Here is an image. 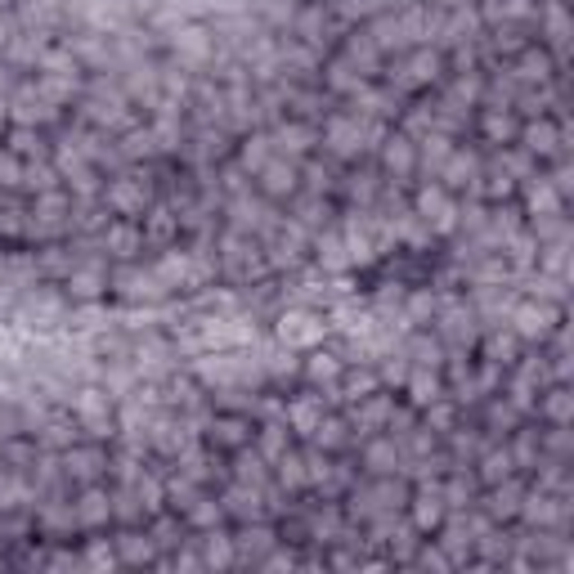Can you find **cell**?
<instances>
[{"label": "cell", "mask_w": 574, "mask_h": 574, "mask_svg": "<svg viewBox=\"0 0 574 574\" xmlns=\"http://www.w3.org/2000/svg\"><path fill=\"white\" fill-rule=\"evenodd\" d=\"M521 139H525V148H530V153H539V157H552V153H557V144H561V135H557V126H552V121L525 126V130H521Z\"/></svg>", "instance_id": "cell-1"}, {"label": "cell", "mask_w": 574, "mask_h": 574, "mask_svg": "<svg viewBox=\"0 0 574 574\" xmlns=\"http://www.w3.org/2000/svg\"><path fill=\"white\" fill-rule=\"evenodd\" d=\"M247 440H251V431H247V422H242V418H216V422H212V445L242 449Z\"/></svg>", "instance_id": "cell-2"}, {"label": "cell", "mask_w": 574, "mask_h": 574, "mask_svg": "<svg viewBox=\"0 0 574 574\" xmlns=\"http://www.w3.org/2000/svg\"><path fill=\"white\" fill-rule=\"evenodd\" d=\"M386 166H391V171H404V175H409V171L418 166V148H413L409 139H391V148H386Z\"/></svg>", "instance_id": "cell-3"}, {"label": "cell", "mask_w": 574, "mask_h": 574, "mask_svg": "<svg viewBox=\"0 0 574 574\" xmlns=\"http://www.w3.org/2000/svg\"><path fill=\"white\" fill-rule=\"evenodd\" d=\"M440 521H445V498L440 494H431V498L422 494L418 498V530H436Z\"/></svg>", "instance_id": "cell-4"}, {"label": "cell", "mask_w": 574, "mask_h": 574, "mask_svg": "<svg viewBox=\"0 0 574 574\" xmlns=\"http://www.w3.org/2000/svg\"><path fill=\"white\" fill-rule=\"evenodd\" d=\"M292 184H296V171L292 166H269L265 171V189L269 193H292Z\"/></svg>", "instance_id": "cell-5"}, {"label": "cell", "mask_w": 574, "mask_h": 574, "mask_svg": "<svg viewBox=\"0 0 574 574\" xmlns=\"http://www.w3.org/2000/svg\"><path fill=\"white\" fill-rule=\"evenodd\" d=\"M548 418H552L557 427H566V422H570V391H561V386H557V391L548 395Z\"/></svg>", "instance_id": "cell-6"}]
</instances>
